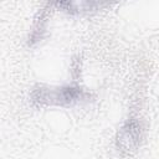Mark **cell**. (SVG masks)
I'll return each mask as SVG.
<instances>
[{
    "label": "cell",
    "mask_w": 159,
    "mask_h": 159,
    "mask_svg": "<svg viewBox=\"0 0 159 159\" xmlns=\"http://www.w3.org/2000/svg\"><path fill=\"white\" fill-rule=\"evenodd\" d=\"M83 97V93L81 91H78L77 88H58L56 91H45L39 98L41 101H46L48 103H58V104H63V103H72V102H77L78 99H81Z\"/></svg>",
    "instance_id": "cell-1"
}]
</instances>
